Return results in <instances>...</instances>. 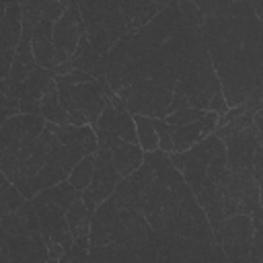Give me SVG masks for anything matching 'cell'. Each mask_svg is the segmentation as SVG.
Wrapping results in <instances>:
<instances>
[{
	"mask_svg": "<svg viewBox=\"0 0 263 263\" xmlns=\"http://www.w3.org/2000/svg\"><path fill=\"white\" fill-rule=\"evenodd\" d=\"M205 113V109H197V107H183V109H177L173 111L171 115H166V121L171 125H179V123H191V121H197L201 119Z\"/></svg>",
	"mask_w": 263,
	"mask_h": 263,
	"instance_id": "obj_30",
	"label": "cell"
},
{
	"mask_svg": "<svg viewBox=\"0 0 263 263\" xmlns=\"http://www.w3.org/2000/svg\"><path fill=\"white\" fill-rule=\"evenodd\" d=\"M234 0H218V8H222V6H230Z\"/></svg>",
	"mask_w": 263,
	"mask_h": 263,
	"instance_id": "obj_41",
	"label": "cell"
},
{
	"mask_svg": "<svg viewBox=\"0 0 263 263\" xmlns=\"http://www.w3.org/2000/svg\"><path fill=\"white\" fill-rule=\"evenodd\" d=\"M18 111L21 113H41V101L39 99H35V97H31L29 92L21 99V103H18Z\"/></svg>",
	"mask_w": 263,
	"mask_h": 263,
	"instance_id": "obj_35",
	"label": "cell"
},
{
	"mask_svg": "<svg viewBox=\"0 0 263 263\" xmlns=\"http://www.w3.org/2000/svg\"><path fill=\"white\" fill-rule=\"evenodd\" d=\"M121 179L123 177L113 162V150L99 148L95 152V175H92L90 185L86 187L90 191V195L95 197V201L101 203L107 197H111V193L115 191V187Z\"/></svg>",
	"mask_w": 263,
	"mask_h": 263,
	"instance_id": "obj_11",
	"label": "cell"
},
{
	"mask_svg": "<svg viewBox=\"0 0 263 263\" xmlns=\"http://www.w3.org/2000/svg\"><path fill=\"white\" fill-rule=\"evenodd\" d=\"M220 138L216 134H210L208 138L199 140L195 146H191L189 150H185L187 160H185V168H183V177L187 181V185L191 187V191L197 195L203 187V181L208 177V166L212 162L214 150L218 146Z\"/></svg>",
	"mask_w": 263,
	"mask_h": 263,
	"instance_id": "obj_8",
	"label": "cell"
},
{
	"mask_svg": "<svg viewBox=\"0 0 263 263\" xmlns=\"http://www.w3.org/2000/svg\"><path fill=\"white\" fill-rule=\"evenodd\" d=\"M23 39V8L18 0L4 2L2 16V49H16Z\"/></svg>",
	"mask_w": 263,
	"mask_h": 263,
	"instance_id": "obj_16",
	"label": "cell"
},
{
	"mask_svg": "<svg viewBox=\"0 0 263 263\" xmlns=\"http://www.w3.org/2000/svg\"><path fill=\"white\" fill-rule=\"evenodd\" d=\"M173 0H156V4H158V8H164L166 4H171Z\"/></svg>",
	"mask_w": 263,
	"mask_h": 263,
	"instance_id": "obj_42",
	"label": "cell"
},
{
	"mask_svg": "<svg viewBox=\"0 0 263 263\" xmlns=\"http://www.w3.org/2000/svg\"><path fill=\"white\" fill-rule=\"evenodd\" d=\"M216 242L222 245L224 253L232 261H251L253 245V220L249 214H234L224 220Z\"/></svg>",
	"mask_w": 263,
	"mask_h": 263,
	"instance_id": "obj_6",
	"label": "cell"
},
{
	"mask_svg": "<svg viewBox=\"0 0 263 263\" xmlns=\"http://www.w3.org/2000/svg\"><path fill=\"white\" fill-rule=\"evenodd\" d=\"M60 2H62V4H64V8H68V6H70V2H72V0H60Z\"/></svg>",
	"mask_w": 263,
	"mask_h": 263,
	"instance_id": "obj_43",
	"label": "cell"
},
{
	"mask_svg": "<svg viewBox=\"0 0 263 263\" xmlns=\"http://www.w3.org/2000/svg\"><path fill=\"white\" fill-rule=\"evenodd\" d=\"M253 177L257 181V185L263 189V146L257 144L255 150V158H253Z\"/></svg>",
	"mask_w": 263,
	"mask_h": 263,
	"instance_id": "obj_34",
	"label": "cell"
},
{
	"mask_svg": "<svg viewBox=\"0 0 263 263\" xmlns=\"http://www.w3.org/2000/svg\"><path fill=\"white\" fill-rule=\"evenodd\" d=\"M92 175H95V154H88V156H84L82 160H78V162L74 164V168H72L68 181H70L78 191H82V189H86V187L90 185Z\"/></svg>",
	"mask_w": 263,
	"mask_h": 263,
	"instance_id": "obj_27",
	"label": "cell"
},
{
	"mask_svg": "<svg viewBox=\"0 0 263 263\" xmlns=\"http://www.w3.org/2000/svg\"><path fill=\"white\" fill-rule=\"evenodd\" d=\"M47 129H51L58 140L68 148V152L74 156V160H82L88 154H95L99 150V140H97V132L90 123L86 125H72V123H49L45 125Z\"/></svg>",
	"mask_w": 263,
	"mask_h": 263,
	"instance_id": "obj_9",
	"label": "cell"
},
{
	"mask_svg": "<svg viewBox=\"0 0 263 263\" xmlns=\"http://www.w3.org/2000/svg\"><path fill=\"white\" fill-rule=\"evenodd\" d=\"M259 203H261V208H263V189H261V199H259Z\"/></svg>",
	"mask_w": 263,
	"mask_h": 263,
	"instance_id": "obj_44",
	"label": "cell"
},
{
	"mask_svg": "<svg viewBox=\"0 0 263 263\" xmlns=\"http://www.w3.org/2000/svg\"><path fill=\"white\" fill-rule=\"evenodd\" d=\"M70 62H72V66H74L76 70H82V72L90 74L92 78H97V80H101V82H105V80H107V78H105L107 58H105V55H101V53L92 47V43L88 41L86 33L80 37V43H78V47H76L74 55L70 58Z\"/></svg>",
	"mask_w": 263,
	"mask_h": 263,
	"instance_id": "obj_14",
	"label": "cell"
},
{
	"mask_svg": "<svg viewBox=\"0 0 263 263\" xmlns=\"http://www.w3.org/2000/svg\"><path fill=\"white\" fill-rule=\"evenodd\" d=\"M253 10H255V14L263 21V0H255V4H253Z\"/></svg>",
	"mask_w": 263,
	"mask_h": 263,
	"instance_id": "obj_40",
	"label": "cell"
},
{
	"mask_svg": "<svg viewBox=\"0 0 263 263\" xmlns=\"http://www.w3.org/2000/svg\"><path fill=\"white\" fill-rule=\"evenodd\" d=\"M119 6L127 23V31H138L148 25L160 10L156 0H119Z\"/></svg>",
	"mask_w": 263,
	"mask_h": 263,
	"instance_id": "obj_17",
	"label": "cell"
},
{
	"mask_svg": "<svg viewBox=\"0 0 263 263\" xmlns=\"http://www.w3.org/2000/svg\"><path fill=\"white\" fill-rule=\"evenodd\" d=\"M179 8H181V14L185 16V21H187L191 27H201V25H203L205 14H203L191 0H179Z\"/></svg>",
	"mask_w": 263,
	"mask_h": 263,
	"instance_id": "obj_31",
	"label": "cell"
},
{
	"mask_svg": "<svg viewBox=\"0 0 263 263\" xmlns=\"http://www.w3.org/2000/svg\"><path fill=\"white\" fill-rule=\"evenodd\" d=\"M41 115L49 123H58V125L68 123V109L62 105L60 90H58V84L55 82L49 86V90L41 99Z\"/></svg>",
	"mask_w": 263,
	"mask_h": 263,
	"instance_id": "obj_22",
	"label": "cell"
},
{
	"mask_svg": "<svg viewBox=\"0 0 263 263\" xmlns=\"http://www.w3.org/2000/svg\"><path fill=\"white\" fill-rule=\"evenodd\" d=\"M154 125L158 132V148L164 152H173V136H171V123L166 119H156L154 117Z\"/></svg>",
	"mask_w": 263,
	"mask_h": 263,
	"instance_id": "obj_32",
	"label": "cell"
},
{
	"mask_svg": "<svg viewBox=\"0 0 263 263\" xmlns=\"http://www.w3.org/2000/svg\"><path fill=\"white\" fill-rule=\"evenodd\" d=\"M171 136H173V152H185L191 146H195L199 140L208 138V134L201 125V119L191 121V123L171 125Z\"/></svg>",
	"mask_w": 263,
	"mask_h": 263,
	"instance_id": "obj_19",
	"label": "cell"
},
{
	"mask_svg": "<svg viewBox=\"0 0 263 263\" xmlns=\"http://www.w3.org/2000/svg\"><path fill=\"white\" fill-rule=\"evenodd\" d=\"M205 16H212L214 12H216V8H218V0H191Z\"/></svg>",
	"mask_w": 263,
	"mask_h": 263,
	"instance_id": "obj_37",
	"label": "cell"
},
{
	"mask_svg": "<svg viewBox=\"0 0 263 263\" xmlns=\"http://www.w3.org/2000/svg\"><path fill=\"white\" fill-rule=\"evenodd\" d=\"M92 127L97 132L99 148L115 150L117 146L127 142L138 144V129H136L134 115L127 111L125 101L117 92L109 95V101Z\"/></svg>",
	"mask_w": 263,
	"mask_h": 263,
	"instance_id": "obj_2",
	"label": "cell"
},
{
	"mask_svg": "<svg viewBox=\"0 0 263 263\" xmlns=\"http://www.w3.org/2000/svg\"><path fill=\"white\" fill-rule=\"evenodd\" d=\"M127 226L121 220L117 203L107 197L99 203V208L92 212L90 220V247H103L109 242H117L123 236H127Z\"/></svg>",
	"mask_w": 263,
	"mask_h": 263,
	"instance_id": "obj_7",
	"label": "cell"
},
{
	"mask_svg": "<svg viewBox=\"0 0 263 263\" xmlns=\"http://www.w3.org/2000/svg\"><path fill=\"white\" fill-rule=\"evenodd\" d=\"M134 121H136V129H138V144L144 148V152L158 150V132L154 125V117L136 113Z\"/></svg>",
	"mask_w": 263,
	"mask_h": 263,
	"instance_id": "obj_23",
	"label": "cell"
},
{
	"mask_svg": "<svg viewBox=\"0 0 263 263\" xmlns=\"http://www.w3.org/2000/svg\"><path fill=\"white\" fill-rule=\"evenodd\" d=\"M90 216H92V212L86 208V203H84V199H82V191H80V197L66 210V220H68L70 232H72L84 218H90Z\"/></svg>",
	"mask_w": 263,
	"mask_h": 263,
	"instance_id": "obj_29",
	"label": "cell"
},
{
	"mask_svg": "<svg viewBox=\"0 0 263 263\" xmlns=\"http://www.w3.org/2000/svg\"><path fill=\"white\" fill-rule=\"evenodd\" d=\"M82 199H84V203H86V208H88L90 212H95V210L99 208V203L95 201V197L90 195V191H88V189H82Z\"/></svg>",
	"mask_w": 263,
	"mask_h": 263,
	"instance_id": "obj_39",
	"label": "cell"
},
{
	"mask_svg": "<svg viewBox=\"0 0 263 263\" xmlns=\"http://www.w3.org/2000/svg\"><path fill=\"white\" fill-rule=\"evenodd\" d=\"M117 95L125 101V107L132 115L140 113V115H148L156 119H166L168 105L173 101L175 90L166 88L154 78H144L132 86L121 88Z\"/></svg>",
	"mask_w": 263,
	"mask_h": 263,
	"instance_id": "obj_3",
	"label": "cell"
},
{
	"mask_svg": "<svg viewBox=\"0 0 263 263\" xmlns=\"http://www.w3.org/2000/svg\"><path fill=\"white\" fill-rule=\"evenodd\" d=\"M31 45L33 53L39 66L43 68H53L55 60V43H53V23L43 18L33 31H31Z\"/></svg>",
	"mask_w": 263,
	"mask_h": 263,
	"instance_id": "obj_15",
	"label": "cell"
},
{
	"mask_svg": "<svg viewBox=\"0 0 263 263\" xmlns=\"http://www.w3.org/2000/svg\"><path fill=\"white\" fill-rule=\"evenodd\" d=\"M138 35H140V39L144 41L146 47H160L162 43H166L168 31H166V27H164V21H162L160 12H158L148 25L140 27V29H138Z\"/></svg>",
	"mask_w": 263,
	"mask_h": 263,
	"instance_id": "obj_24",
	"label": "cell"
},
{
	"mask_svg": "<svg viewBox=\"0 0 263 263\" xmlns=\"http://www.w3.org/2000/svg\"><path fill=\"white\" fill-rule=\"evenodd\" d=\"M222 142L226 144V158H228L230 173H238V175L253 173V158H255V150L259 144L255 123Z\"/></svg>",
	"mask_w": 263,
	"mask_h": 263,
	"instance_id": "obj_10",
	"label": "cell"
},
{
	"mask_svg": "<svg viewBox=\"0 0 263 263\" xmlns=\"http://www.w3.org/2000/svg\"><path fill=\"white\" fill-rule=\"evenodd\" d=\"M113 162L117 166V171L121 173V177L132 175L134 171L140 168V164L144 162V148L140 144H121L113 150Z\"/></svg>",
	"mask_w": 263,
	"mask_h": 263,
	"instance_id": "obj_21",
	"label": "cell"
},
{
	"mask_svg": "<svg viewBox=\"0 0 263 263\" xmlns=\"http://www.w3.org/2000/svg\"><path fill=\"white\" fill-rule=\"evenodd\" d=\"M210 111H216L218 115H224L230 107H228V103H226V97H224V92L222 90H218L214 97H212V101H210V107H208Z\"/></svg>",
	"mask_w": 263,
	"mask_h": 263,
	"instance_id": "obj_36",
	"label": "cell"
},
{
	"mask_svg": "<svg viewBox=\"0 0 263 263\" xmlns=\"http://www.w3.org/2000/svg\"><path fill=\"white\" fill-rule=\"evenodd\" d=\"M78 197H80V191L66 179V181H62V183H58L53 187H47V189L39 191L33 197V201H45V203H53V205H58L62 210H68Z\"/></svg>",
	"mask_w": 263,
	"mask_h": 263,
	"instance_id": "obj_20",
	"label": "cell"
},
{
	"mask_svg": "<svg viewBox=\"0 0 263 263\" xmlns=\"http://www.w3.org/2000/svg\"><path fill=\"white\" fill-rule=\"evenodd\" d=\"M86 33L84 29V21L78 8V0H72L70 6L64 10V14L53 23V43H55V60H53V68L68 62L78 43L80 37Z\"/></svg>",
	"mask_w": 263,
	"mask_h": 263,
	"instance_id": "obj_5",
	"label": "cell"
},
{
	"mask_svg": "<svg viewBox=\"0 0 263 263\" xmlns=\"http://www.w3.org/2000/svg\"><path fill=\"white\" fill-rule=\"evenodd\" d=\"M0 226H2V232H6V234L33 236V234L41 232L39 216H37V210H35L31 199H27L18 210L2 214L0 216Z\"/></svg>",
	"mask_w": 263,
	"mask_h": 263,
	"instance_id": "obj_13",
	"label": "cell"
},
{
	"mask_svg": "<svg viewBox=\"0 0 263 263\" xmlns=\"http://www.w3.org/2000/svg\"><path fill=\"white\" fill-rule=\"evenodd\" d=\"M183 107H189V99H187L185 95H181V92H175V95H173V101H171V105H168V115H171L173 111H177V109H183Z\"/></svg>",
	"mask_w": 263,
	"mask_h": 263,
	"instance_id": "obj_38",
	"label": "cell"
},
{
	"mask_svg": "<svg viewBox=\"0 0 263 263\" xmlns=\"http://www.w3.org/2000/svg\"><path fill=\"white\" fill-rule=\"evenodd\" d=\"M55 82V74H53V70H49V68H43V66H37L31 74H29V78H27V92L31 95V97H35V99H43V95L49 90V86Z\"/></svg>",
	"mask_w": 263,
	"mask_h": 263,
	"instance_id": "obj_25",
	"label": "cell"
},
{
	"mask_svg": "<svg viewBox=\"0 0 263 263\" xmlns=\"http://www.w3.org/2000/svg\"><path fill=\"white\" fill-rule=\"evenodd\" d=\"M259 111H261V113H263V107H261V109H259Z\"/></svg>",
	"mask_w": 263,
	"mask_h": 263,
	"instance_id": "obj_45",
	"label": "cell"
},
{
	"mask_svg": "<svg viewBox=\"0 0 263 263\" xmlns=\"http://www.w3.org/2000/svg\"><path fill=\"white\" fill-rule=\"evenodd\" d=\"M78 8L84 21V29H86V37L92 43V47L101 53V55H109L113 41L107 33L105 21H103V12H101V4L99 0H78Z\"/></svg>",
	"mask_w": 263,
	"mask_h": 263,
	"instance_id": "obj_12",
	"label": "cell"
},
{
	"mask_svg": "<svg viewBox=\"0 0 263 263\" xmlns=\"http://www.w3.org/2000/svg\"><path fill=\"white\" fill-rule=\"evenodd\" d=\"M214 70L228 107H263V21L251 10L245 16H205L201 25Z\"/></svg>",
	"mask_w": 263,
	"mask_h": 263,
	"instance_id": "obj_1",
	"label": "cell"
},
{
	"mask_svg": "<svg viewBox=\"0 0 263 263\" xmlns=\"http://www.w3.org/2000/svg\"><path fill=\"white\" fill-rule=\"evenodd\" d=\"M37 60H35V53H33V45H31V33H23V39L21 43L16 45V53H14V62H12V68H10V74L8 78L14 80V82H23L29 78V74L37 68Z\"/></svg>",
	"mask_w": 263,
	"mask_h": 263,
	"instance_id": "obj_18",
	"label": "cell"
},
{
	"mask_svg": "<svg viewBox=\"0 0 263 263\" xmlns=\"http://www.w3.org/2000/svg\"><path fill=\"white\" fill-rule=\"evenodd\" d=\"M64 10L66 8L60 0H41V14H43V18H47L51 23H55L64 14Z\"/></svg>",
	"mask_w": 263,
	"mask_h": 263,
	"instance_id": "obj_33",
	"label": "cell"
},
{
	"mask_svg": "<svg viewBox=\"0 0 263 263\" xmlns=\"http://www.w3.org/2000/svg\"><path fill=\"white\" fill-rule=\"evenodd\" d=\"M25 201H27V197L23 195V191L16 185H12V181L2 173V183H0V216L6 214V212L18 210Z\"/></svg>",
	"mask_w": 263,
	"mask_h": 263,
	"instance_id": "obj_26",
	"label": "cell"
},
{
	"mask_svg": "<svg viewBox=\"0 0 263 263\" xmlns=\"http://www.w3.org/2000/svg\"><path fill=\"white\" fill-rule=\"evenodd\" d=\"M58 90H60V99L62 105L68 111H82L90 125L97 123L101 111L105 109L109 95H113V90L109 88L107 80L101 82L97 78H90L86 82H78V84H66V82H58Z\"/></svg>",
	"mask_w": 263,
	"mask_h": 263,
	"instance_id": "obj_4",
	"label": "cell"
},
{
	"mask_svg": "<svg viewBox=\"0 0 263 263\" xmlns=\"http://www.w3.org/2000/svg\"><path fill=\"white\" fill-rule=\"evenodd\" d=\"M253 115H255V113H242V115L230 119L228 123L216 127L214 134H216L220 140H226V138H230V136H234V134H238V132H242V129H247L249 125H253Z\"/></svg>",
	"mask_w": 263,
	"mask_h": 263,
	"instance_id": "obj_28",
	"label": "cell"
}]
</instances>
